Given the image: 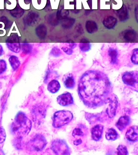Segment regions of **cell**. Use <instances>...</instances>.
<instances>
[{
	"label": "cell",
	"instance_id": "38",
	"mask_svg": "<svg viewBox=\"0 0 138 155\" xmlns=\"http://www.w3.org/2000/svg\"><path fill=\"white\" fill-rule=\"evenodd\" d=\"M76 27H77L76 30H77V32H78L79 33L81 34L83 33L84 31H83V28H82V25H81V24H78V25L76 26Z\"/></svg>",
	"mask_w": 138,
	"mask_h": 155
},
{
	"label": "cell",
	"instance_id": "41",
	"mask_svg": "<svg viewBox=\"0 0 138 155\" xmlns=\"http://www.w3.org/2000/svg\"><path fill=\"white\" fill-rule=\"evenodd\" d=\"M82 143V140L81 139H77L74 141V144L76 145H78Z\"/></svg>",
	"mask_w": 138,
	"mask_h": 155
},
{
	"label": "cell",
	"instance_id": "9",
	"mask_svg": "<svg viewBox=\"0 0 138 155\" xmlns=\"http://www.w3.org/2000/svg\"><path fill=\"white\" fill-rule=\"evenodd\" d=\"M45 109L43 105H39L35 106L32 111V117L34 122L39 124L45 117Z\"/></svg>",
	"mask_w": 138,
	"mask_h": 155
},
{
	"label": "cell",
	"instance_id": "10",
	"mask_svg": "<svg viewBox=\"0 0 138 155\" xmlns=\"http://www.w3.org/2000/svg\"><path fill=\"white\" fill-rule=\"evenodd\" d=\"M107 103H109V106L106 109V112L109 117L112 118L116 115L118 104L117 98L115 95H114L113 97H109L108 99Z\"/></svg>",
	"mask_w": 138,
	"mask_h": 155
},
{
	"label": "cell",
	"instance_id": "2",
	"mask_svg": "<svg viewBox=\"0 0 138 155\" xmlns=\"http://www.w3.org/2000/svg\"><path fill=\"white\" fill-rule=\"evenodd\" d=\"M32 127L31 121L24 113L17 114L11 126V130L17 137L22 138L29 133Z\"/></svg>",
	"mask_w": 138,
	"mask_h": 155
},
{
	"label": "cell",
	"instance_id": "8",
	"mask_svg": "<svg viewBox=\"0 0 138 155\" xmlns=\"http://www.w3.org/2000/svg\"><path fill=\"white\" fill-rule=\"evenodd\" d=\"M40 19L39 13L37 11H31L23 18V22L27 26H32L38 23Z\"/></svg>",
	"mask_w": 138,
	"mask_h": 155
},
{
	"label": "cell",
	"instance_id": "36",
	"mask_svg": "<svg viewBox=\"0 0 138 155\" xmlns=\"http://www.w3.org/2000/svg\"><path fill=\"white\" fill-rule=\"evenodd\" d=\"M84 133L81 128H75L72 132V135L73 137L76 136H83Z\"/></svg>",
	"mask_w": 138,
	"mask_h": 155
},
{
	"label": "cell",
	"instance_id": "18",
	"mask_svg": "<svg viewBox=\"0 0 138 155\" xmlns=\"http://www.w3.org/2000/svg\"><path fill=\"white\" fill-rule=\"evenodd\" d=\"M117 23V19L112 16L106 17L103 21V24L104 26L108 29L113 28L116 26Z\"/></svg>",
	"mask_w": 138,
	"mask_h": 155
},
{
	"label": "cell",
	"instance_id": "21",
	"mask_svg": "<svg viewBox=\"0 0 138 155\" xmlns=\"http://www.w3.org/2000/svg\"><path fill=\"white\" fill-rule=\"evenodd\" d=\"M117 16L121 21H125L128 19L129 15L126 6L123 5L122 8L117 11Z\"/></svg>",
	"mask_w": 138,
	"mask_h": 155
},
{
	"label": "cell",
	"instance_id": "12",
	"mask_svg": "<svg viewBox=\"0 0 138 155\" xmlns=\"http://www.w3.org/2000/svg\"><path fill=\"white\" fill-rule=\"evenodd\" d=\"M58 104L62 106H67L73 104V97L71 93H63L58 96L57 98Z\"/></svg>",
	"mask_w": 138,
	"mask_h": 155
},
{
	"label": "cell",
	"instance_id": "23",
	"mask_svg": "<svg viewBox=\"0 0 138 155\" xmlns=\"http://www.w3.org/2000/svg\"><path fill=\"white\" fill-rule=\"evenodd\" d=\"M85 26L87 32L89 34L94 33L98 30L97 24L93 21L88 20L86 22Z\"/></svg>",
	"mask_w": 138,
	"mask_h": 155
},
{
	"label": "cell",
	"instance_id": "25",
	"mask_svg": "<svg viewBox=\"0 0 138 155\" xmlns=\"http://www.w3.org/2000/svg\"><path fill=\"white\" fill-rule=\"evenodd\" d=\"M105 137L107 140H115L118 138L119 134L116 130L113 128H110L106 130Z\"/></svg>",
	"mask_w": 138,
	"mask_h": 155
},
{
	"label": "cell",
	"instance_id": "20",
	"mask_svg": "<svg viewBox=\"0 0 138 155\" xmlns=\"http://www.w3.org/2000/svg\"><path fill=\"white\" fill-rule=\"evenodd\" d=\"M136 36V33L135 30L133 29H129L125 31L123 37L124 39L127 42H132L135 41Z\"/></svg>",
	"mask_w": 138,
	"mask_h": 155
},
{
	"label": "cell",
	"instance_id": "11",
	"mask_svg": "<svg viewBox=\"0 0 138 155\" xmlns=\"http://www.w3.org/2000/svg\"><path fill=\"white\" fill-rule=\"evenodd\" d=\"M12 24V22L5 16H2L0 17V36L1 37L5 36L7 34V30L10 29Z\"/></svg>",
	"mask_w": 138,
	"mask_h": 155
},
{
	"label": "cell",
	"instance_id": "1",
	"mask_svg": "<svg viewBox=\"0 0 138 155\" xmlns=\"http://www.w3.org/2000/svg\"><path fill=\"white\" fill-rule=\"evenodd\" d=\"M112 91L108 77L102 71L88 70L79 81V98L86 106L90 108H96L107 103Z\"/></svg>",
	"mask_w": 138,
	"mask_h": 155
},
{
	"label": "cell",
	"instance_id": "6",
	"mask_svg": "<svg viewBox=\"0 0 138 155\" xmlns=\"http://www.w3.org/2000/svg\"><path fill=\"white\" fill-rule=\"evenodd\" d=\"M46 144L45 137L41 134H38L29 141L27 145L30 150L38 151L43 150Z\"/></svg>",
	"mask_w": 138,
	"mask_h": 155
},
{
	"label": "cell",
	"instance_id": "4",
	"mask_svg": "<svg viewBox=\"0 0 138 155\" xmlns=\"http://www.w3.org/2000/svg\"><path fill=\"white\" fill-rule=\"evenodd\" d=\"M5 44L7 48L10 51L15 53H18L20 52L21 44L18 34H11L9 36H8L6 40Z\"/></svg>",
	"mask_w": 138,
	"mask_h": 155
},
{
	"label": "cell",
	"instance_id": "30",
	"mask_svg": "<svg viewBox=\"0 0 138 155\" xmlns=\"http://www.w3.org/2000/svg\"><path fill=\"white\" fill-rule=\"evenodd\" d=\"M21 49L25 54H29L32 51V46L29 43L24 42L21 44Z\"/></svg>",
	"mask_w": 138,
	"mask_h": 155
},
{
	"label": "cell",
	"instance_id": "3",
	"mask_svg": "<svg viewBox=\"0 0 138 155\" xmlns=\"http://www.w3.org/2000/svg\"><path fill=\"white\" fill-rule=\"evenodd\" d=\"M73 114L71 111L61 110L55 112L53 117V126L55 128H60L69 123Z\"/></svg>",
	"mask_w": 138,
	"mask_h": 155
},
{
	"label": "cell",
	"instance_id": "14",
	"mask_svg": "<svg viewBox=\"0 0 138 155\" xmlns=\"http://www.w3.org/2000/svg\"><path fill=\"white\" fill-rule=\"evenodd\" d=\"M103 129L104 126L101 124H97L93 127L91 130L92 139L96 141L100 140L102 137Z\"/></svg>",
	"mask_w": 138,
	"mask_h": 155
},
{
	"label": "cell",
	"instance_id": "28",
	"mask_svg": "<svg viewBox=\"0 0 138 155\" xmlns=\"http://www.w3.org/2000/svg\"><path fill=\"white\" fill-rule=\"evenodd\" d=\"M9 61L12 68L14 70H16L20 65V62L19 58L15 55H12L9 57Z\"/></svg>",
	"mask_w": 138,
	"mask_h": 155
},
{
	"label": "cell",
	"instance_id": "31",
	"mask_svg": "<svg viewBox=\"0 0 138 155\" xmlns=\"http://www.w3.org/2000/svg\"><path fill=\"white\" fill-rule=\"evenodd\" d=\"M117 155H128V153L126 147L123 145H119L117 149Z\"/></svg>",
	"mask_w": 138,
	"mask_h": 155
},
{
	"label": "cell",
	"instance_id": "13",
	"mask_svg": "<svg viewBox=\"0 0 138 155\" xmlns=\"http://www.w3.org/2000/svg\"><path fill=\"white\" fill-rule=\"evenodd\" d=\"M127 140L130 142H135L138 139V128L137 126H133L130 127L126 134Z\"/></svg>",
	"mask_w": 138,
	"mask_h": 155
},
{
	"label": "cell",
	"instance_id": "33",
	"mask_svg": "<svg viewBox=\"0 0 138 155\" xmlns=\"http://www.w3.org/2000/svg\"><path fill=\"white\" fill-rule=\"evenodd\" d=\"M62 54L61 51L58 47H54L51 51L50 54L52 56L58 58Z\"/></svg>",
	"mask_w": 138,
	"mask_h": 155
},
{
	"label": "cell",
	"instance_id": "17",
	"mask_svg": "<svg viewBox=\"0 0 138 155\" xmlns=\"http://www.w3.org/2000/svg\"><path fill=\"white\" fill-rule=\"evenodd\" d=\"M25 10L22 8L18 3L16 7L14 9L9 10V14L13 18L19 19L25 14Z\"/></svg>",
	"mask_w": 138,
	"mask_h": 155
},
{
	"label": "cell",
	"instance_id": "26",
	"mask_svg": "<svg viewBox=\"0 0 138 155\" xmlns=\"http://www.w3.org/2000/svg\"><path fill=\"white\" fill-rule=\"evenodd\" d=\"M108 55L111 58V63L112 64H117L118 60V51L116 48H110L108 51Z\"/></svg>",
	"mask_w": 138,
	"mask_h": 155
},
{
	"label": "cell",
	"instance_id": "37",
	"mask_svg": "<svg viewBox=\"0 0 138 155\" xmlns=\"http://www.w3.org/2000/svg\"><path fill=\"white\" fill-rule=\"evenodd\" d=\"M61 49L68 55H71L73 53V49L70 48L69 46H63L61 47Z\"/></svg>",
	"mask_w": 138,
	"mask_h": 155
},
{
	"label": "cell",
	"instance_id": "29",
	"mask_svg": "<svg viewBox=\"0 0 138 155\" xmlns=\"http://www.w3.org/2000/svg\"><path fill=\"white\" fill-rule=\"evenodd\" d=\"M47 20L49 24L52 25H58L59 21H60V19L58 18L56 13H53V14L50 15L48 17Z\"/></svg>",
	"mask_w": 138,
	"mask_h": 155
},
{
	"label": "cell",
	"instance_id": "7",
	"mask_svg": "<svg viewBox=\"0 0 138 155\" xmlns=\"http://www.w3.org/2000/svg\"><path fill=\"white\" fill-rule=\"evenodd\" d=\"M122 79L127 85L136 88L137 91L138 72L137 71H127L123 74Z\"/></svg>",
	"mask_w": 138,
	"mask_h": 155
},
{
	"label": "cell",
	"instance_id": "22",
	"mask_svg": "<svg viewBox=\"0 0 138 155\" xmlns=\"http://www.w3.org/2000/svg\"><path fill=\"white\" fill-rule=\"evenodd\" d=\"M61 86L59 82L57 80H53L48 84V89L52 93H56L60 90Z\"/></svg>",
	"mask_w": 138,
	"mask_h": 155
},
{
	"label": "cell",
	"instance_id": "35",
	"mask_svg": "<svg viewBox=\"0 0 138 155\" xmlns=\"http://www.w3.org/2000/svg\"><path fill=\"white\" fill-rule=\"evenodd\" d=\"M6 134L4 128L0 126V143H2L5 141Z\"/></svg>",
	"mask_w": 138,
	"mask_h": 155
},
{
	"label": "cell",
	"instance_id": "19",
	"mask_svg": "<svg viewBox=\"0 0 138 155\" xmlns=\"http://www.w3.org/2000/svg\"><path fill=\"white\" fill-rule=\"evenodd\" d=\"M63 82L65 87L69 89L73 88L76 84L74 78L71 74L65 76L64 78Z\"/></svg>",
	"mask_w": 138,
	"mask_h": 155
},
{
	"label": "cell",
	"instance_id": "32",
	"mask_svg": "<svg viewBox=\"0 0 138 155\" xmlns=\"http://www.w3.org/2000/svg\"><path fill=\"white\" fill-rule=\"evenodd\" d=\"M131 61L133 64L138 65V49L135 48L133 50V54L131 57Z\"/></svg>",
	"mask_w": 138,
	"mask_h": 155
},
{
	"label": "cell",
	"instance_id": "16",
	"mask_svg": "<svg viewBox=\"0 0 138 155\" xmlns=\"http://www.w3.org/2000/svg\"><path fill=\"white\" fill-rule=\"evenodd\" d=\"M36 36L40 39L45 38L47 34V28L45 24H41L36 27L35 29Z\"/></svg>",
	"mask_w": 138,
	"mask_h": 155
},
{
	"label": "cell",
	"instance_id": "34",
	"mask_svg": "<svg viewBox=\"0 0 138 155\" xmlns=\"http://www.w3.org/2000/svg\"><path fill=\"white\" fill-rule=\"evenodd\" d=\"M7 64L4 59H0V74H3L7 69Z\"/></svg>",
	"mask_w": 138,
	"mask_h": 155
},
{
	"label": "cell",
	"instance_id": "40",
	"mask_svg": "<svg viewBox=\"0 0 138 155\" xmlns=\"http://www.w3.org/2000/svg\"><path fill=\"white\" fill-rule=\"evenodd\" d=\"M4 54V50L3 49V46L0 44V57L2 56Z\"/></svg>",
	"mask_w": 138,
	"mask_h": 155
},
{
	"label": "cell",
	"instance_id": "24",
	"mask_svg": "<svg viewBox=\"0 0 138 155\" xmlns=\"http://www.w3.org/2000/svg\"><path fill=\"white\" fill-rule=\"evenodd\" d=\"M79 47L81 51L85 53L90 50L92 45L89 41L87 39L83 38L80 42Z\"/></svg>",
	"mask_w": 138,
	"mask_h": 155
},
{
	"label": "cell",
	"instance_id": "5",
	"mask_svg": "<svg viewBox=\"0 0 138 155\" xmlns=\"http://www.w3.org/2000/svg\"><path fill=\"white\" fill-rule=\"evenodd\" d=\"M51 148L57 155H70L71 150L66 142L61 139H56L52 143Z\"/></svg>",
	"mask_w": 138,
	"mask_h": 155
},
{
	"label": "cell",
	"instance_id": "27",
	"mask_svg": "<svg viewBox=\"0 0 138 155\" xmlns=\"http://www.w3.org/2000/svg\"><path fill=\"white\" fill-rule=\"evenodd\" d=\"M75 21L76 20L74 18H68L67 17L60 20L62 26L65 29H69L72 27L75 24Z\"/></svg>",
	"mask_w": 138,
	"mask_h": 155
},
{
	"label": "cell",
	"instance_id": "15",
	"mask_svg": "<svg viewBox=\"0 0 138 155\" xmlns=\"http://www.w3.org/2000/svg\"><path fill=\"white\" fill-rule=\"evenodd\" d=\"M130 119L129 116H121L116 124V127L120 131H123L127 126L130 124Z\"/></svg>",
	"mask_w": 138,
	"mask_h": 155
},
{
	"label": "cell",
	"instance_id": "39",
	"mask_svg": "<svg viewBox=\"0 0 138 155\" xmlns=\"http://www.w3.org/2000/svg\"><path fill=\"white\" fill-rule=\"evenodd\" d=\"M67 42L69 47H70L71 48H72V49H74L76 47V46H77L76 43L74 42L73 41H72V42H71V41H70V42Z\"/></svg>",
	"mask_w": 138,
	"mask_h": 155
}]
</instances>
